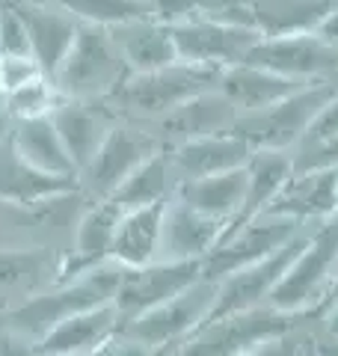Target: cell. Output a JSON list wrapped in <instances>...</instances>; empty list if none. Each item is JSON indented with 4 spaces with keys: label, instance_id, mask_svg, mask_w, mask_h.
<instances>
[{
    "label": "cell",
    "instance_id": "obj_15",
    "mask_svg": "<svg viewBox=\"0 0 338 356\" xmlns=\"http://www.w3.org/2000/svg\"><path fill=\"white\" fill-rule=\"evenodd\" d=\"M252 146L241 140L234 131L229 134H214V137L187 140L178 146H166L169 170L175 178V191L187 181H199V178H211L220 172H232L246 166L252 158Z\"/></svg>",
    "mask_w": 338,
    "mask_h": 356
},
{
    "label": "cell",
    "instance_id": "obj_4",
    "mask_svg": "<svg viewBox=\"0 0 338 356\" xmlns=\"http://www.w3.org/2000/svg\"><path fill=\"white\" fill-rule=\"evenodd\" d=\"M128 77V65L107 27L81 24L60 69L51 74L63 98L107 102Z\"/></svg>",
    "mask_w": 338,
    "mask_h": 356
},
{
    "label": "cell",
    "instance_id": "obj_42",
    "mask_svg": "<svg viewBox=\"0 0 338 356\" xmlns=\"http://www.w3.org/2000/svg\"><path fill=\"white\" fill-rule=\"evenodd\" d=\"M211 9H225V6H243L246 0H205Z\"/></svg>",
    "mask_w": 338,
    "mask_h": 356
},
{
    "label": "cell",
    "instance_id": "obj_20",
    "mask_svg": "<svg viewBox=\"0 0 338 356\" xmlns=\"http://www.w3.org/2000/svg\"><path fill=\"white\" fill-rule=\"evenodd\" d=\"M15 6L24 15L27 36H30V57L39 63L45 74H54L65 60L72 42L77 36L81 21L60 9L51 0H15Z\"/></svg>",
    "mask_w": 338,
    "mask_h": 356
},
{
    "label": "cell",
    "instance_id": "obj_33",
    "mask_svg": "<svg viewBox=\"0 0 338 356\" xmlns=\"http://www.w3.org/2000/svg\"><path fill=\"white\" fill-rule=\"evenodd\" d=\"M60 102H63V95H60V89H56V83L48 74H42V77H36V81L3 92V110L13 122L45 119V116L54 113Z\"/></svg>",
    "mask_w": 338,
    "mask_h": 356
},
{
    "label": "cell",
    "instance_id": "obj_30",
    "mask_svg": "<svg viewBox=\"0 0 338 356\" xmlns=\"http://www.w3.org/2000/svg\"><path fill=\"white\" fill-rule=\"evenodd\" d=\"M243 191H246V166L232 172H220L211 178H199V181H187L175 191V196L187 202L190 208L202 211L208 217L223 220L232 226L238 211L243 205Z\"/></svg>",
    "mask_w": 338,
    "mask_h": 356
},
{
    "label": "cell",
    "instance_id": "obj_26",
    "mask_svg": "<svg viewBox=\"0 0 338 356\" xmlns=\"http://www.w3.org/2000/svg\"><path fill=\"white\" fill-rule=\"evenodd\" d=\"M77 187L74 178H56L48 172H39L15 152L9 134L0 140V202L33 208L51 199L56 193H65Z\"/></svg>",
    "mask_w": 338,
    "mask_h": 356
},
{
    "label": "cell",
    "instance_id": "obj_21",
    "mask_svg": "<svg viewBox=\"0 0 338 356\" xmlns=\"http://www.w3.org/2000/svg\"><path fill=\"white\" fill-rule=\"evenodd\" d=\"M338 211V170H294L264 214L294 222H321Z\"/></svg>",
    "mask_w": 338,
    "mask_h": 356
},
{
    "label": "cell",
    "instance_id": "obj_39",
    "mask_svg": "<svg viewBox=\"0 0 338 356\" xmlns=\"http://www.w3.org/2000/svg\"><path fill=\"white\" fill-rule=\"evenodd\" d=\"M312 353H314V356H338V336H330V332L314 330Z\"/></svg>",
    "mask_w": 338,
    "mask_h": 356
},
{
    "label": "cell",
    "instance_id": "obj_36",
    "mask_svg": "<svg viewBox=\"0 0 338 356\" xmlns=\"http://www.w3.org/2000/svg\"><path fill=\"white\" fill-rule=\"evenodd\" d=\"M149 6H152V15L169 27L184 24L190 18H199L211 9L205 0H149Z\"/></svg>",
    "mask_w": 338,
    "mask_h": 356
},
{
    "label": "cell",
    "instance_id": "obj_43",
    "mask_svg": "<svg viewBox=\"0 0 338 356\" xmlns=\"http://www.w3.org/2000/svg\"><path fill=\"white\" fill-rule=\"evenodd\" d=\"M149 356H178V344H163V348H152Z\"/></svg>",
    "mask_w": 338,
    "mask_h": 356
},
{
    "label": "cell",
    "instance_id": "obj_28",
    "mask_svg": "<svg viewBox=\"0 0 338 356\" xmlns=\"http://www.w3.org/2000/svg\"><path fill=\"white\" fill-rule=\"evenodd\" d=\"M166 205H149L122 211L116 238H113L110 259L122 267H143L157 261L161 252V229H163Z\"/></svg>",
    "mask_w": 338,
    "mask_h": 356
},
{
    "label": "cell",
    "instance_id": "obj_12",
    "mask_svg": "<svg viewBox=\"0 0 338 356\" xmlns=\"http://www.w3.org/2000/svg\"><path fill=\"white\" fill-rule=\"evenodd\" d=\"M312 226H306L294 241H288L285 247H279L276 252L264 255L261 261H252V264L241 267V270L223 276V280L217 282V300H214L211 318L229 315V312H243V309L264 306L270 300V294L276 291V285L282 282V276L288 273V267L294 264L297 252L303 250V243H306V238H309Z\"/></svg>",
    "mask_w": 338,
    "mask_h": 356
},
{
    "label": "cell",
    "instance_id": "obj_14",
    "mask_svg": "<svg viewBox=\"0 0 338 356\" xmlns=\"http://www.w3.org/2000/svg\"><path fill=\"white\" fill-rule=\"evenodd\" d=\"M63 255L51 243H18L0 250V315L60 282Z\"/></svg>",
    "mask_w": 338,
    "mask_h": 356
},
{
    "label": "cell",
    "instance_id": "obj_31",
    "mask_svg": "<svg viewBox=\"0 0 338 356\" xmlns=\"http://www.w3.org/2000/svg\"><path fill=\"white\" fill-rule=\"evenodd\" d=\"M172 196H175V178L172 170H169L166 149H161L116 187L110 202H116L122 211H134L149 205H166Z\"/></svg>",
    "mask_w": 338,
    "mask_h": 356
},
{
    "label": "cell",
    "instance_id": "obj_7",
    "mask_svg": "<svg viewBox=\"0 0 338 356\" xmlns=\"http://www.w3.org/2000/svg\"><path fill=\"white\" fill-rule=\"evenodd\" d=\"M161 149H163V143L145 125L119 119L116 125L110 128L104 143H101V149L95 152V158L77 172V187H81L92 202L110 199L116 193V187L125 181L140 163H145Z\"/></svg>",
    "mask_w": 338,
    "mask_h": 356
},
{
    "label": "cell",
    "instance_id": "obj_24",
    "mask_svg": "<svg viewBox=\"0 0 338 356\" xmlns=\"http://www.w3.org/2000/svg\"><path fill=\"white\" fill-rule=\"evenodd\" d=\"M300 86H309V83L291 81V77L279 74V72H270V69H264V65H255V63L229 65V69L220 72V81H217V89L234 104L238 116L258 113V110L273 107V104L282 102V98L297 92Z\"/></svg>",
    "mask_w": 338,
    "mask_h": 356
},
{
    "label": "cell",
    "instance_id": "obj_18",
    "mask_svg": "<svg viewBox=\"0 0 338 356\" xmlns=\"http://www.w3.org/2000/svg\"><path fill=\"white\" fill-rule=\"evenodd\" d=\"M119 220H122V208L116 202H110V199L86 205V211L81 214V220H77V226L72 232L69 250L63 255L60 282L74 280V276L110 261V250H113Z\"/></svg>",
    "mask_w": 338,
    "mask_h": 356
},
{
    "label": "cell",
    "instance_id": "obj_32",
    "mask_svg": "<svg viewBox=\"0 0 338 356\" xmlns=\"http://www.w3.org/2000/svg\"><path fill=\"white\" fill-rule=\"evenodd\" d=\"M69 15H74L81 24H95V27H116L122 21L152 15L149 0H51Z\"/></svg>",
    "mask_w": 338,
    "mask_h": 356
},
{
    "label": "cell",
    "instance_id": "obj_8",
    "mask_svg": "<svg viewBox=\"0 0 338 356\" xmlns=\"http://www.w3.org/2000/svg\"><path fill=\"white\" fill-rule=\"evenodd\" d=\"M172 39L182 63L223 72L229 65L246 63L252 48L261 42V33L250 24H241V21H229L214 13H205L199 18L184 21V24H175Z\"/></svg>",
    "mask_w": 338,
    "mask_h": 356
},
{
    "label": "cell",
    "instance_id": "obj_5",
    "mask_svg": "<svg viewBox=\"0 0 338 356\" xmlns=\"http://www.w3.org/2000/svg\"><path fill=\"white\" fill-rule=\"evenodd\" d=\"M309 318L314 315H288L270 303L229 312V315L208 318L193 336H187L178 344V356H243L258 344L297 330Z\"/></svg>",
    "mask_w": 338,
    "mask_h": 356
},
{
    "label": "cell",
    "instance_id": "obj_37",
    "mask_svg": "<svg viewBox=\"0 0 338 356\" xmlns=\"http://www.w3.org/2000/svg\"><path fill=\"white\" fill-rule=\"evenodd\" d=\"M42 74L45 72L39 69V63L33 57H0V83H3V92L36 81Z\"/></svg>",
    "mask_w": 338,
    "mask_h": 356
},
{
    "label": "cell",
    "instance_id": "obj_16",
    "mask_svg": "<svg viewBox=\"0 0 338 356\" xmlns=\"http://www.w3.org/2000/svg\"><path fill=\"white\" fill-rule=\"evenodd\" d=\"M225 222L190 208L178 196L166 202L161 229V261H205L225 235Z\"/></svg>",
    "mask_w": 338,
    "mask_h": 356
},
{
    "label": "cell",
    "instance_id": "obj_34",
    "mask_svg": "<svg viewBox=\"0 0 338 356\" xmlns=\"http://www.w3.org/2000/svg\"><path fill=\"white\" fill-rule=\"evenodd\" d=\"M0 57H30V36L15 0H0Z\"/></svg>",
    "mask_w": 338,
    "mask_h": 356
},
{
    "label": "cell",
    "instance_id": "obj_46",
    "mask_svg": "<svg viewBox=\"0 0 338 356\" xmlns=\"http://www.w3.org/2000/svg\"><path fill=\"white\" fill-rule=\"evenodd\" d=\"M0 95H3V83H0Z\"/></svg>",
    "mask_w": 338,
    "mask_h": 356
},
{
    "label": "cell",
    "instance_id": "obj_6",
    "mask_svg": "<svg viewBox=\"0 0 338 356\" xmlns=\"http://www.w3.org/2000/svg\"><path fill=\"white\" fill-rule=\"evenodd\" d=\"M338 92V81L309 83L300 86L297 92L282 98L279 104L258 110V113L238 116L234 122V134L246 140L252 149H294L300 137L318 116V110Z\"/></svg>",
    "mask_w": 338,
    "mask_h": 356
},
{
    "label": "cell",
    "instance_id": "obj_48",
    "mask_svg": "<svg viewBox=\"0 0 338 356\" xmlns=\"http://www.w3.org/2000/svg\"><path fill=\"white\" fill-rule=\"evenodd\" d=\"M312 356H314V353H312Z\"/></svg>",
    "mask_w": 338,
    "mask_h": 356
},
{
    "label": "cell",
    "instance_id": "obj_10",
    "mask_svg": "<svg viewBox=\"0 0 338 356\" xmlns=\"http://www.w3.org/2000/svg\"><path fill=\"white\" fill-rule=\"evenodd\" d=\"M303 229H306V222H294V220L279 217V214L255 217L252 222H246V226L223 235V241L211 250L208 259L202 261V276L220 282L223 276L241 270V267L252 264V261H261L264 255L285 247V243L294 241Z\"/></svg>",
    "mask_w": 338,
    "mask_h": 356
},
{
    "label": "cell",
    "instance_id": "obj_3",
    "mask_svg": "<svg viewBox=\"0 0 338 356\" xmlns=\"http://www.w3.org/2000/svg\"><path fill=\"white\" fill-rule=\"evenodd\" d=\"M338 280V211L314 222L294 264L282 276L267 303L288 315L321 318V306Z\"/></svg>",
    "mask_w": 338,
    "mask_h": 356
},
{
    "label": "cell",
    "instance_id": "obj_35",
    "mask_svg": "<svg viewBox=\"0 0 338 356\" xmlns=\"http://www.w3.org/2000/svg\"><path fill=\"white\" fill-rule=\"evenodd\" d=\"M314 330H318V318H309L306 324H300L297 330L285 332L279 339H270L258 348L246 350L243 356H312L314 344Z\"/></svg>",
    "mask_w": 338,
    "mask_h": 356
},
{
    "label": "cell",
    "instance_id": "obj_1",
    "mask_svg": "<svg viewBox=\"0 0 338 356\" xmlns=\"http://www.w3.org/2000/svg\"><path fill=\"white\" fill-rule=\"evenodd\" d=\"M122 273H125V267L110 259L104 264L92 267V270L74 276V280L56 282L48 291L27 300V303L3 312V315H0L3 318V330L18 344L30 348V353H33V348H36L56 324H63L65 318L77 315V312L113 303L116 291H119V282H122Z\"/></svg>",
    "mask_w": 338,
    "mask_h": 356
},
{
    "label": "cell",
    "instance_id": "obj_40",
    "mask_svg": "<svg viewBox=\"0 0 338 356\" xmlns=\"http://www.w3.org/2000/svg\"><path fill=\"white\" fill-rule=\"evenodd\" d=\"M318 330L321 332H330V336H338V300L332 306L323 309V315L318 318Z\"/></svg>",
    "mask_w": 338,
    "mask_h": 356
},
{
    "label": "cell",
    "instance_id": "obj_47",
    "mask_svg": "<svg viewBox=\"0 0 338 356\" xmlns=\"http://www.w3.org/2000/svg\"><path fill=\"white\" fill-rule=\"evenodd\" d=\"M51 356H54V353H51Z\"/></svg>",
    "mask_w": 338,
    "mask_h": 356
},
{
    "label": "cell",
    "instance_id": "obj_44",
    "mask_svg": "<svg viewBox=\"0 0 338 356\" xmlns=\"http://www.w3.org/2000/svg\"><path fill=\"white\" fill-rule=\"evenodd\" d=\"M9 131H13V119H9V116H0V140H3Z\"/></svg>",
    "mask_w": 338,
    "mask_h": 356
},
{
    "label": "cell",
    "instance_id": "obj_22",
    "mask_svg": "<svg viewBox=\"0 0 338 356\" xmlns=\"http://www.w3.org/2000/svg\"><path fill=\"white\" fill-rule=\"evenodd\" d=\"M122 330V315L116 303H104L77 315L65 318L63 324H56L48 336H45L33 356H92L107 339H113Z\"/></svg>",
    "mask_w": 338,
    "mask_h": 356
},
{
    "label": "cell",
    "instance_id": "obj_29",
    "mask_svg": "<svg viewBox=\"0 0 338 356\" xmlns=\"http://www.w3.org/2000/svg\"><path fill=\"white\" fill-rule=\"evenodd\" d=\"M9 140H13L15 152L24 158L33 170L48 172L56 178H74L77 181V170L65 152L60 134H56L51 116L45 119H24V122H13V131H9Z\"/></svg>",
    "mask_w": 338,
    "mask_h": 356
},
{
    "label": "cell",
    "instance_id": "obj_38",
    "mask_svg": "<svg viewBox=\"0 0 338 356\" xmlns=\"http://www.w3.org/2000/svg\"><path fill=\"white\" fill-rule=\"evenodd\" d=\"M149 353H152L149 344H143V341H137L134 336H128L125 330H119L116 336L107 339L92 356H149Z\"/></svg>",
    "mask_w": 338,
    "mask_h": 356
},
{
    "label": "cell",
    "instance_id": "obj_45",
    "mask_svg": "<svg viewBox=\"0 0 338 356\" xmlns=\"http://www.w3.org/2000/svg\"><path fill=\"white\" fill-rule=\"evenodd\" d=\"M0 116H6V110H3V95H0Z\"/></svg>",
    "mask_w": 338,
    "mask_h": 356
},
{
    "label": "cell",
    "instance_id": "obj_11",
    "mask_svg": "<svg viewBox=\"0 0 338 356\" xmlns=\"http://www.w3.org/2000/svg\"><path fill=\"white\" fill-rule=\"evenodd\" d=\"M246 63L264 65L300 83L338 81V48L326 42L321 33H300V36L261 39L246 57Z\"/></svg>",
    "mask_w": 338,
    "mask_h": 356
},
{
    "label": "cell",
    "instance_id": "obj_13",
    "mask_svg": "<svg viewBox=\"0 0 338 356\" xmlns=\"http://www.w3.org/2000/svg\"><path fill=\"white\" fill-rule=\"evenodd\" d=\"M202 280V261H152L143 267H125L116 291V309L122 315V324L143 315L154 306L187 291L190 285Z\"/></svg>",
    "mask_w": 338,
    "mask_h": 356
},
{
    "label": "cell",
    "instance_id": "obj_19",
    "mask_svg": "<svg viewBox=\"0 0 338 356\" xmlns=\"http://www.w3.org/2000/svg\"><path fill=\"white\" fill-rule=\"evenodd\" d=\"M51 122L56 134H60L65 152L81 172L83 166L95 158L101 143L110 134V128L119 122V116L110 110L107 102H74V98H63L56 110L51 113Z\"/></svg>",
    "mask_w": 338,
    "mask_h": 356
},
{
    "label": "cell",
    "instance_id": "obj_41",
    "mask_svg": "<svg viewBox=\"0 0 338 356\" xmlns=\"http://www.w3.org/2000/svg\"><path fill=\"white\" fill-rule=\"evenodd\" d=\"M321 36L326 39V42H330V44H335V48H338V6L332 9V13H330V18H326L323 21V24H321Z\"/></svg>",
    "mask_w": 338,
    "mask_h": 356
},
{
    "label": "cell",
    "instance_id": "obj_9",
    "mask_svg": "<svg viewBox=\"0 0 338 356\" xmlns=\"http://www.w3.org/2000/svg\"><path fill=\"white\" fill-rule=\"evenodd\" d=\"M214 300H217V282L202 276L196 285H190L187 291H182L178 297L125 321L122 330L137 341L149 344V348L182 344L187 336H193V332L211 318Z\"/></svg>",
    "mask_w": 338,
    "mask_h": 356
},
{
    "label": "cell",
    "instance_id": "obj_17",
    "mask_svg": "<svg viewBox=\"0 0 338 356\" xmlns=\"http://www.w3.org/2000/svg\"><path fill=\"white\" fill-rule=\"evenodd\" d=\"M238 122V110L225 98L217 86L208 92H199L196 98H190L182 107H175L172 113H166L163 119L145 125L157 140L166 146H178L187 140L199 137H214V134H229Z\"/></svg>",
    "mask_w": 338,
    "mask_h": 356
},
{
    "label": "cell",
    "instance_id": "obj_27",
    "mask_svg": "<svg viewBox=\"0 0 338 356\" xmlns=\"http://www.w3.org/2000/svg\"><path fill=\"white\" fill-rule=\"evenodd\" d=\"M338 0H246L252 27L261 39L318 33Z\"/></svg>",
    "mask_w": 338,
    "mask_h": 356
},
{
    "label": "cell",
    "instance_id": "obj_23",
    "mask_svg": "<svg viewBox=\"0 0 338 356\" xmlns=\"http://www.w3.org/2000/svg\"><path fill=\"white\" fill-rule=\"evenodd\" d=\"M110 36L128 65V74L154 72V69H163V65L178 63L172 27L157 21L154 15L122 21V24L110 27Z\"/></svg>",
    "mask_w": 338,
    "mask_h": 356
},
{
    "label": "cell",
    "instance_id": "obj_2",
    "mask_svg": "<svg viewBox=\"0 0 338 356\" xmlns=\"http://www.w3.org/2000/svg\"><path fill=\"white\" fill-rule=\"evenodd\" d=\"M220 81L217 69H205V65L193 63H172L154 72L128 74L122 86L107 98L110 110L125 122H137V125H152V122L163 119L182 107L199 92H208Z\"/></svg>",
    "mask_w": 338,
    "mask_h": 356
},
{
    "label": "cell",
    "instance_id": "obj_25",
    "mask_svg": "<svg viewBox=\"0 0 338 356\" xmlns=\"http://www.w3.org/2000/svg\"><path fill=\"white\" fill-rule=\"evenodd\" d=\"M291 172H294V154H291V149H255L252 158L246 161L243 205L234 222L225 229V235L246 226V222H252L255 217H261L273 205V199L279 196L282 184L288 181Z\"/></svg>",
    "mask_w": 338,
    "mask_h": 356
}]
</instances>
